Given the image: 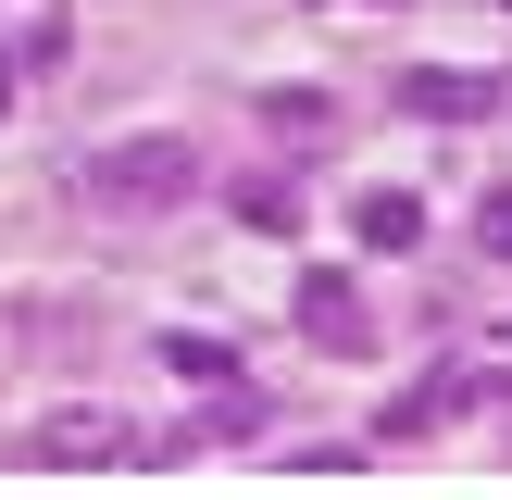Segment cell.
<instances>
[{
  "label": "cell",
  "instance_id": "cell-1",
  "mask_svg": "<svg viewBox=\"0 0 512 500\" xmlns=\"http://www.w3.org/2000/svg\"><path fill=\"white\" fill-rule=\"evenodd\" d=\"M188 188H200V150L188 138H113L88 163V200H113V213H175Z\"/></svg>",
  "mask_w": 512,
  "mask_h": 500
},
{
  "label": "cell",
  "instance_id": "cell-2",
  "mask_svg": "<svg viewBox=\"0 0 512 500\" xmlns=\"http://www.w3.org/2000/svg\"><path fill=\"white\" fill-rule=\"evenodd\" d=\"M288 313H300V338H313V350H338V363H363V350H375V313H363V288H350L338 263H313V275H300V300H288Z\"/></svg>",
  "mask_w": 512,
  "mask_h": 500
},
{
  "label": "cell",
  "instance_id": "cell-3",
  "mask_svg": "<svg viewBox=\"0 0 512 500\" xmlns=\"http://www.w3.org/2000/svg\"><path fill=\"white\" fill-rule=\"evenodd\" d=\"M400 113H413V125H488V113H500V75H450V63H413V75H400Z\"/></svg>",
  "mask_w": 512,
  "mask_h": 500
},
{
  "label": "cell",
  "instance_id": "cell-4",
  "mask_svg": "<svg viewBox=\"0 0 512 500\" xmlns=\"http://www.w3.org/2000/svg\"><path fill=\"white\" fill-rule=\"evenodd\" d=\"M25 463H138V438H125L113 413H50L38 438H25Z\"/></svg>",
  "mask_w": 512,
  "mask_h": 500
},
{
  "label": "cell",
  "instance_id": "cell-5",
  "mask_svg": "<svg viewBox=\"0 0 512 500\" xmlns=\"http://www.w3.org/2000/svg\"><path fill=\"white\" fill-rule=\"evenodd\" d=\"M350 238H363V250H413L425 238V200L413 188H363V200H350Z\"/></svg>",
  "mask_w": 512,
  "mask_h": 500
},
{
  "label": "cell",
  "instance_id": "cell-6",
  "mask_svg": "<svg viewBox=\"0 0 512 500\" xmlns=\"http://www.w3.org/2000/svg\"><path fill=\"white\" fill-rule=\"evenodd\" d=\"M438 413H463V363H438V375H425L413 400H388V413H375V438H425Z\"/></svg>",
  "mask_w": 512,
  "mask_h": 500
},
{
  "label": "cell",
  "instance_id": "cell-7",
  "mask_svg": "<svg viewBox=\"0 0 512 500\" xmlns=\"http://www.w3.org/2000/svg\"><path fill=\"white\" fill-rule=\"evenodd\" d=\"M238 225H250V238H288V225H300V188H288V175H238Z\"/></svg>",
  "mask_w": 512,
  "mask_h": 500
},
{
  "label": "cell",
  "instance_id": "cell-8",
  "mask_svg": "<svg viewBox=\"0 0 512 500\" xmlns=\"http://www.w3.org/2000/svg\"><path fill=\"white\" fill-rule=\"evenodd\" d=\"M163 363H175V375H200V388H225V375H238V350H225L213 325H175V338H163Z\"/></svg>",
  "mask_w": 512,
  "mask_h": 500
},
{
  "label": "cell",
  "instance_id": "cell-9",
  "mask_svg": "<svg viewBox=\"0 0 512 500\" xmlns=\"http://www.w3.org/2000/svg\"><path fill=\"white\" fill-rule=\"evenodd\" d=\"M475 250H488V263H512V188L475 200Z\"/></svg>",
  "mask_w": 512,
  "mask_h": 500
},
{
  "label": "cell",
  "instance_id": "cell-10",
  "mask_svg": "<svg viewBox=\"0 0 512 500\" xmlns=\"http://www.w3.org/2000/svg\"><path fill=\"white\" fill-rule=\"evenodd\" d=\"M325 113H338L325 88H275V100H263V125H325Z\"/></svg>",
  "mask_w": 512,
  "mask_h": 500
},
{
  "label": "cell",
  "instance_id": "cell-11",
  "mask_svg": "<svg viewBox=\"0 0 512 500\" xmlns=\"http://www.w3.org/2000/svg\"><path fill=\"white\" fill-rule=\"evenodd\" d=\"M13 75H25V63H0V113H13Z\"/></svg>",
  "mask_w": 512,
  "mask_h": 500
}]
</instances>
